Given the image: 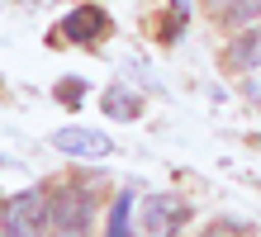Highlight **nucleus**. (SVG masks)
<instances>
[{
  "label": "nucleus",
  "mask_w": 261,
  "mask_h": 237,
  "mask_svg": "<svg viewBox=\"0 0 261 237\" xmlns=\"http://www.w3.org/2000/svg\"><path fill=\"white\" fill-rule=\"evenodd\" d=\"M90 214H95V204H90L86 185H62L48 199V228H53V237H81L90 228Z\"/></svg>",
  "instance_id": "1"
},
{
  "label": "nucleus",
  "mask_w": 261,
  "mask_h": 237,
  "mask_svg": "<svg viewBox=\"0 0 261 237\" xmlns=\"http://www.w3.org/2000/svg\"><path fill=\"white\" fill-rule=\"evenodd\" d=\"M186 199L176 195H147L138 204V237H176L186 223Z\"/></svg>",
  "instance_id": "2"
},
{
  "label": "nucleus",
  "mask_w": 261,
  "mask_h": 237,
  "mask_svg": "<svg viewBox=\"0 0 261 237\" xmlns=\"http://www.w3.org/2000/svg\"><path fill=\"white\" fill-rule=\"evenodd\" d=\"M43 223H48V195H43V190H24V195H14L5 204V214H0L5 237H38Z\"/></svg>",
  "instance_id": "3"
},
{
  "label": "nucleus",
  "mask_w": 261,
  "mask_h": 237,
  "mask_svg": "<svg viewBox=\"0 0 261 237\" xmlns=\"http://www.w3.org/2000/svg\"><path fill=\"white\" fill-rule=\"evenodd\" d=\"M105 29H110V14H105L100 5H76L67 19H62V38H71V43H95Z\"/></svg>",
  "instance_id": "4"
},
{
  "label": "nucleus",
  "mask_w": 261,
  "mask_h": 237,
  "mask_svg": "<svg viewBox=\"0 0 261 237\" xmlns=\"http://www.w3.org/2000/svg\"><path fill=\"white\" fill-rule=\"evenodd\" d=\"M53 142H57V152H71V156H110L114 152V142L95 128H62V133H53Z\"/></svg>",
  "instance_id": "5"
},
{
  "label": "nucleus",
  "mask_w": 261,
  "mask_h": 237,
  "mask_svg": "<svg viewBox=\"0 0 261 237\" xmlns=\"http://www.w3.org/2000/svg\"><path fill=\"white\" fill-rule=\"evenodd\" d=\"M209 14H214L219 24L247 29L252 19H261V0H209Z\"/></svg>",
  "instance_id": "6"
},
{
  "label": "nucleus",
  "mask_w": 261,
  "mask_h": 237,
  "mask_svg": "<svg viewBox=\"0 0 261 237\" xmlns=\"http://www.w3.org/2000/svg\"><path fill=\"white\" fill-rule=\"evenodd\" d=\"M105 114L128 123V119H138V114H143V100H138L133 90H124V86H110V90H105Z\"/></svg>",
  "instance_id": "7"
},
{
  "label": "nucleus",
  "mask_w": 261,
  "mask_h": 237,
  "mask_svg": "<svg viewBox=\"0 0 261 237\" xmlns=\"http://www.w3.org/2000/svg\"><path fill=\"white\" fill-rule=\"evenodd\" d=\"M261 62V29H252L247 38H238L233 47H228V67H238V71H247Z\"/></svg>",
  "instance_id": "8"
},
{
  "label": "nucleus",
  "mask_w": 261,
  "mask_h": 237,
  "mask_svg": "<svg viewBox=\"0 0 261 237\" xmlns=\"http://www.w3.org/2000/svg\"><path fill=\"white\" fill-rule=\"evenodd\" d=\"M128 214H133V195H119L110 209V232L105 237H128Z\"/></svg>",
  "instance_id": "9"
},
{
  "label": "nucleus",
  "mask_w": 261,
  "mask_h": 237,
  "mask_svg": "<svg viewBox=\"0 0 261 237\" xmlns=\"http://www.w3.org/2000/svg\"><path fill=\"white\" fill-rule=\"evenodd\" d=\"M81 95H86V81H81V76H71V81H62V86H57V100H62V104H81Z\"/></svg>",
  "instance_id": "10"
},
{
  "label": "nucleus",
  "mask_w": 261,
  "mask_h": 237,
  "mask_svg": "<svg viewBox=\"0 0 261 237\" xmlns=\"http://www.w3.org/2000/svg\"><path fill=\"white\" fill-rule=\"evenodd\" d=\"M204 237H238V228H233V223H228V228H223V223H214Z\"/></svg>",
  "instance_id": "11"
},
{
  "label": "nucleus",
  "mask_w": 261,
  "mask_h": 237,
  "mask_svg": "<svg viewBox=\"0 0 261 237\" xmlns=\"http://www.w3.org/2000/svg\"><path fill=\"white\" fill-rule=\"evenodd\" d=\"M171 10H186V0H171Z\"/></svg>",
  "instance_id": "12"
}]
</instances>
